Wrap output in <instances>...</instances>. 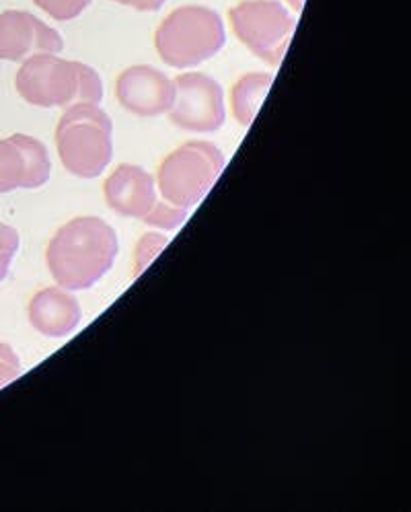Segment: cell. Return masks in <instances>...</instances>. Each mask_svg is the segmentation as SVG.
<instances>
[{
  "label": "cell",
  "instance_id": "cell-13",
  "mask_svg": "<svg viewBox=\"0 0 411 512\" xmlns=\"http://www.w3.org/2000/svg\"><path fill=\"white\" fill-rule=\"evenodd\" d=\"M274 83L272 72H247L231 89V109L235 120L249 128Z\"/></svg>",
  "mask_w": 411,
  "mask_h": 512
},
{
  "label": "cell",
  "instance_id": "cell-12",
  "mask_svg": "<svg viewBox=\"0 0 411 512\" xmlns=\"http://www.w3.org/2000/svg\"><path fill=\"white\" fill-rule=\"evenodd\" d=\"M29 323L46 338H66L81 323V307L60 288H44L29 303Z\"/></svg>",
  "mask_w": 411,
  "mask_h": 512
},
{
  "label": "cell",
  "instance_id": "cell-20",
  "mask_svg": "<svg viewBox=\"0 0 411 512\" xmlns=\"http://www.w3.org/2000/svg\"><path fill=\"white\" fill-rule=\"evenodd\" d=\"M284 3L288 5V9L298 17L303 13V9H305V0H284Z\"/></svg>",
  "mask_w": 411,
  "mask_h": 512
},
{
  "label": "cell",
  "instance_id": "cell-3",
  "mask_svg": "<svg viewBox=\"0 0 411 512\" xmlns=\"http://www.w3.org/2000/svg\"><path fill=\"white\" fill-rule=\"evenodd\" d=\"M56 149L68 173L95 179L114 157V122L99 103L70 105L56 126Z\"/></svg>",
  "mask_w": 411,
  "mask_h": 512
},
{
  "label": "cell",
  "instance_id": "cell-9",
  "mask_svg": "<svg viewBox=\"0 0 411 512\" xmlns=\"http://www.w3.org/2000/svg\"><path fill=\"white\" fill-rule=\"evenodd\" d=\"M116 99L126 112L140 118L169 114L175 99V83L155 66H130L116 81Z\"/></svg>",
  "mask_w": 411,
  "mask_h": 512
},
{
  "label": "cell",
  "instance_id": "cell-1",
  "mask_svg": "<svg viewBox=\"0 0 411 512\" xmlns=\"http://www.w3.org/2000/svg\"><path fill=\"white\" fill-rule=\"evenodd\" d=\"M118 235L103 218L79 216L66 223L46 249V264L66 290H87L114 266Z\"/></svg>",
  "mask_w": 411,
  "mask_h": 512
},
{
  "label": "cell",
  "instance_id": "cell-19",
  "mask_svg": "<svg viewBox=\"0 0 411 512\" xmlns=\"http://www.w3.org/2000/svg\"><path fill=\"white\" fill-rule=\"evenodd\" d=\"M109 3H118V5L130 7L138 13H157L165 7L167 0H109Z\"/></svg>",
  "mask_w": 411,
  "mask_h": 512
},
{
  "label": "cell",
  "instance_id": "cell-15",
  "mask_svg": "<svg viewBox=\"0 0 411 512\" xmlns=\"http://www.w3.org/2000/svg\"><path fill=\"white\" fill-rule=\"evenodd\" d=\"M93 0H33L37 9H42L54 21H72L81 17Z\"/></svg>",
  "mask_w": 411,
  "mask_h": 512
},
{
  "label": "cell",
  "instance_id": "cell-14",
  "mask_svg": "<svg viewBox=\"0 0 411 512\" xmlns=\"http://www.w3.org/2000/svg\"><path fill=\"white\" fill-rule=\"evenodd\" d=\"M142 221L146 225L151 227H157V229H163V231H175L179 229L185 221H188V210L185 208H179V206H173L169 202H157L153 206V210L148 212Z\"/></svg>",
  "mask_w": 411,
  "mask_h": 512
},
{
  "label": "cell",
  "instance_id": "cell-17",
  "mask_svg": "<svg viewBox=\"0 0 411 512\" xmlns=\"http://www.w3.org/2000/svg\"><path fill=\"white\" fill-rule=\"evenodd\" d=\"M17 249H19V233L9 225H0V282L7 278L11 262L17 255Z\"/></svg>",
  "mask_w": 411,
  "mask_h": 512
},
{
  "label": "cell",
  "instance_id": "cell-18",
  "mask_svg": "<svg viewBox=\"0 0 411 512\" xmlns=\"http://www.w3.org/2000/svg\"><path fill=\"white\" fill-rule=\"evenodd\" d=\"M21 375V362L9 344L0 342V389Z\"/></svg>",
  "mask_w": 411,
  "mask_h": 512
},
{
  "label": "cell",
  "instance_id": "cell-11",
  "mask_svg": "<svg viewBox=\"0 0 411 512\" xmlns=\"http://www.w3.org/2000/svg\"><path fill=\"white\" fill-rule=\"evenodd\" d=\"M103 194L107 206L130 218H142L157 204L155 177L146 169L130 163H122L111 173L105 184Z\"/></svg>",
  "mask_w": 411,
  "mask_h": 512
},
{
  "label": "cell",
  "instance_id": "cell-16",
  "mask_svg": "<svg viewBox=\"0 0 411 512\" xmlns=\"http://www.w3.org/2000/svg\"><path fill=\"white\" fill-rule=\"evenodd\" d=\"M167 245V239L157 233H148L140 239L136 247V264H134V274H142V270L155 260V255Z\"/></svg>",
  "mask_w": 411,
  "mask_h": 512
},
{
  "label": "cell",
  "instance_id": "cell-5",
  "mask_svg": "<svg viewBox=\"0 0 411 512\" xmlns=\"http://www.w3.org/2000/svg\"><path fill=\"white\" fill-rule=\"evenodd\" d=\"M224 155L216 144L190 140L169 153L157 171V186L165 202L190 210L198 206L224 169Z\"/></svg>",
  "mask_w": 411,
  "mask_h": 512
},
{
  "label": "cell",
  "instance_id": "cell-6",
  "mask_svg": "<svg viewBox=\"0 0 411 512\" xmlns=\"http://www.w3.org/2000/svg\"><path fill=\"white\" fill-rule=\"evenodd\" d=\"M235 38L259 60L280 66L296 27L294 15L280 0H241L229 9Z\"/></svg>",
  "mask_w": 411,
  "mask_h": 512
},
{
  "label": "cell",
  "instance_id": "cell-2",
  "mask_svg": "<svg viewBox=\"0 0 411 512\" xmlns=\"http://www.w3.org/2000/svg\"><path fill=\"white\" fill-rule=\"evenodd\" d=\"M15 89L23 101L44 109L103 101L99 72L89 64L64 60L58 54H35L23 60Z\"/></svg>",
  "mask_w": 411,
  "mask_h": 512
},
{
  "label": "cell",
  "instance_id": "cell-7",
  "mask_svg": "<svg viewBox=\"0 0 411 512\" xmlns=\"http://www.w3.org/2000/svg\"><path fill=\"white\" fill-rule=\"evenodd\" d=\"M175 99L169 109V120L188 132L210 134L222 128L227 120L224 93L218 81L204 72H183L175 81Z\"/></svg>",
  "mask_w": 411,
  "mask_h": 512
},
{
  "label": "cell",
  "instance_id": "cell-10",
  "mask_svg": "<svg viewBox=\"0 0 411 512\" xmlns=\"http://www.w3.org/2000/svg\"><path fill=\"white\" fill-rule=\"evenodd\" d=\"M62 35L27 11L0 13V60L23 62L35 54H60Z\"/></svg>",
  "mask_w": 411,
  "mask_h": 512
},
{
  "label": "cell",
  "instance_id": "cell-8",
  "mask_svg": "<svg viewBox=\"0 0 411 512\" xmlns=\"http://www.w3.org/2000/svg\"><path fill=\"white\" fill-rule=\"evenodd\" d=\"M52 163L46 144L27 134L0 140V194L19 188L35 190L48 184Z\"/></svg>",
  "mask_w": 411,
  "mask_h": 512
},
{
  "label": "cell",
  "instance_id": "cell-4",
  "mask_svg": "<svg viewBox=\"0 0 411 512\" xmlns=\"http://www.w3.org/2000/svg\"><path fill=\"white\" fill-rule=\"evenodd\" d=\"M227 44L222 17L204 5L173 9L155 31V50L171 68H194Z\"/></svg>",
  "mask_w": 411,
  "mask_h": 512
}]
</instances>
